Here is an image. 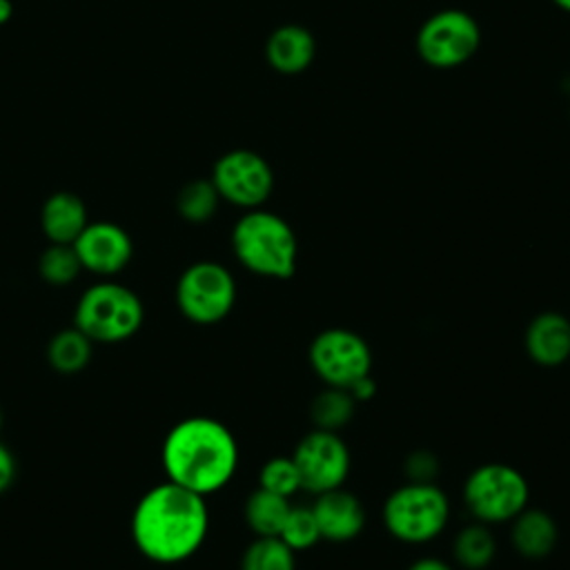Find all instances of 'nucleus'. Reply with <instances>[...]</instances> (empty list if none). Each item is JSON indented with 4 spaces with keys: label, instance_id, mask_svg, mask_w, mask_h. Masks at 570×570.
<instances>
[{
    "label": "nucleus",
    "instance_id": "nucleus-5",
    "mask_svg": "<svg viewBox=\"0 0 570 570\" xmlns=\"http://www.w3.org/2000/svg\"><path fill=\"white\" fill-rule=\"evenodd\" d=\"M450 517V503L434 483H416L396 488L385 505L383 521L392 537L405 543H423L443 532Z\"/></svg>",
    "mask_w": 570,
    "mask_h": 570
},
{
    "label": "nucleus",
    "instance_id": "nucleus-7",
    "mask_svg": "<svg viewBox=\"0 0 570 570\" xmlns=\"http://www.w3.org/2000/svg\"><path fill=\"white\" fill-rule=\"evenodd\" d=\"M528 497L530 490L525 476L505 463H485L476 468L463 485V501L481 523L514 519L528 508Z\"/></svg>",
    "mask_w": 570,
    "mask_h": 570
},
{
    "label": "nucleus",
    "instance_id": "nucleus-1",
    "mask_svg": "<svg viewBox=\"0 0 570 570\" xmlns=\"http://www.w3.org/2000/svg\"><path fill=\"white\" fill-rule=\"evenodd\" d=\"M209 530L205 497L163 481L149 488L131 512V539L142 557L174 566L196 554Z\"/></svg>",
    "mask_w": 570,
    "mask_h": 570
},
{
    "label": "nucleus",
    "instance_id": "nucleus-23",
    "mask_svg": "<svg viewBox=\"0 0 570 570\" xmlns=\"http://www.w3.org/2000/svg\"><path fill=\"white\" fill-rule=\"evenodd\" d=\"M220 196L212 180L198 178L187 183L176 198V209L187 223H207L218 209Z\"/></svg>",
    "mask_w": 570,
    "mask_h": 570
},
{
    "label": "nucleus",
    "instance_id": "nucleus-10",
    "mask_svg": "<svg viewBox=\"0 0 570 570\" xmlns=\"http://www.w3.org/2000/svg\"><path fill=\"white\" fill-rule=\"evenodd\" d=\"M309 363L327 387L347 390L354 381L370 374L372 352L363 336L345 327H330L316 334L309 345Z\"/></svg>",
    "mask_w": 570,
    "mask_h": 570
},
{
    "label": "nucleus",
    "instance_id": "nucleus-16",
    "mask_svg": "<svg viewBox=\"0 0 570 570\" xmlns=\"http://www.w3.org/2000/svg\"><path fill=\"white\" fill-rule=\"evenodd\" d=\"M87 223V207L71 191L51 194L40 212V227L49 243L73 245V240L80 236Z\"/></svg>",
    "mask_w": 570,
    "mask_h": 570
},
{
    "label": "nucleus",
    "instance_id": "nucleus-3",
    "mask_svg": "<svg viewBox=\"0 0 570 570\" xmlns=\"http://www.w3.org/2000/svg\"><path fill=\"white\" fill-rule=\"evenodd\" d=\"M238 263L267 278H289L296 269L298 240L285 218L267 209H247L232 229Z\"/></svg>",
    "mask_w": 570,
    "mask_h": 570
},
{
    "label": "nucleus",
    "instance_id": "nucleus-31",
    "mask_svg": "<svg viewBox=\"0 0 570 570\" xmlns=\"http://www.w3.org/2000/svg\"><path fill=\"white\" fill-rule=\"evenodd\" d=\"M13 13V4L11 0H0V24H4Z\"/></svg>",
    "mask_w": 570,
    "mask_h": 570
},
{
    "label": "nucleus",
    "instance_id": "nucleus-18",
    "mask_svg": "<svg viewBox=\"0 0 570 570\" xmlns=\"http://www.w3.org/2000/svg\"><path fill=\"white\" fill-rule=\"evenodd\" d=\"M94 354V341L76 325L56 332L47 345V361L60 374L82 372Z\"/></svg>",
    "mask_w": 570,
    "mask_h": 570
},
{
    "label": "nucleus",
    "instance_id": "nucleus-22",
    "mask_svg": "<svg viewBox=\"0 0 570 570\" xmlns=\"http://www.w3.org/2000/svg\"><path fill=\"white\" fill-rule=\"evenodd\" d=\"M356 401L343 387H327L312 401V421L318 430L336 432L347 425L354 414Z\"/></svg>",
    "mask_w": 570,
    "mask_h": 570
},
{
    "label": "nucleus",
    "instance_id": "nucleus-26",
    "mask_svg": "<svg viewBox=\"0 0 570 570\" xmlns=\"http://www.w3.org/2000/svg\"><path fill=\"white\" fill-rule=\"evenodd\" d=\"M258 483L261 488L289 499L296 490H301V474L292 456H274L261 468Z\"/></svg>",
    "mask_w": 570,
    "mask_h": 570
},
{
    "label": "nucleus",
    "instance_id": "nucleus-30",
    "mask_svg": "<svg viewBox=\"0 0 570 570\" xmlns=\"http://www.w3.org/2000/svg\"><path fill=\"white\" fill-rule=\"evenodd\" d=\"M407 570H452V568L436 557H423V559H416Z\"/></svg>",
    "mask_w": 570,
    "mask_h": 570
},
{
    "label": "nucleus",
    "instance_id": "nucleus-12",
    "mask_svg": "<svg viewBox=\"0 0 570 570\" xmlns=\"http://www.w3.org/2000/svg\"><path fill=\"white\" fill-rule=\"evenodd\" d=\"M73 249L82 269L96 276H114L122 272L134 256V243L129 234L109 220L87 223V227L73 240Z\"/></svg>",
    "mask_w": 570,
    "mask_h": 570
},
{
    "label": "nucleus",
    "instance_id": "nucleus-25",
    "mask_svg": "<svg viewBox=\"0 0 570 570\" xmlns=\"http://www.w3.org/2000/svg\"><path fill=\"white\" fill-rule=\"evenodd\" d=\"M278 539L285 546H289L294 552L312 548L321 539L318 523L314 519L312 508H307V505H292L287 517H285V523H283V528L278 532Z\"/></svg>",
    "mask_w": 570,
    "mask_h": 570
},
{
    "label": "nucleus",
    "instance_id": "nucleus-29",
    "mask_svg": "<svg viewBox=\"0 0 570 570\" xmlns=\"http://www.w3.org/2000/svg\"><path fill=\"white\" fill-rule=\"evenodd\" d=\"M347 392L352 394V399L358 403V401H370L374 394H376V383H374V379L370 376V374H365V376H361L358 381H354L350 387H347Z\"/></svg>",
    "mask_w": 570,
    "mask_h": 570
},
{
    "label": "nucleus",
    "instance_id": "nucleus-21",
    "mask_svg": "<svg viewBox=\"0 0 570 570\" xmlns=\"http://www.w3.org/2000/svg\"><path fill=\"white\" fill-rule=\"evenodd\" d=\"M294 554L278 537H256L240 557V570H296Z\"/></svg>",
    "mask_w": 570,
    "mask_h": 570
},
{
    "label": "nucleus",
    "instance_id": "nucleus-33",
    "mask_svg": "<svg viewBox=\"0 0 570 570\" xmlns=\"http://www.w3.org/2000/svg\"><path fill=\"white\" fill-rule=\"evenodd\" d=\"M0 430H2V410H0Z\"/></svg>",
    "mask_w": 570,
    "mask_h": 570
},
{
    "label": "nucleus",
    "instance_id": "nucleus-11",
    "mask_svg": "<svg viewBox=\"0 0 570 570\" xmlns=\"http://www.w3.org/2000/svg\"><path fill=\"white\" fill-rule=\"evenodd\" d=\"M301 488L314 494L341 488L350 472V450L345 441L330 430H314L305 434L292 454Z\"/></svg>",
    "mask_w": 570,
    "mask_h": 570
},
{
    "label": "nucleus",
    "instance_id": "nucleus-4",
    "mask_svg": "<svg viewBox=\"0 0 570 570\" xmlns=\"http://www.w3.org/2000/svg\"><path fill=\"white\" fill-rule=\"evenodd\" d=\"M145 321L140 296L116 281L89 285L73 309V325L94 343H120L131 338Z\"/></svg>",
    "mask_w": 570,
    "mask_h": 570
},
{
    "label": "nucleus",
    "instance_id": "nucleus-32",
    "mask_svg": "<svg viewBox=\"0 0 570 570\" xmlns=\"http://www.w3.org/2000/svg\"><path fill=\"white\" fill-rule=\"evenodd\" d=\"M561 11H566V13H570V0H552Z\"/></svg>",
    "mask_w": 570,
    "mask_h": 570
},
{
    "label": "nucleus",
    "instance_id": "nucleus-13",
    "mask_svg": "<svg viewBox=\"0 0 570 570\" xmlns=\"http://www.w3.org/2000/svg\"><path fill=\"white\" fill-rule=\"evenodd\" d=\"M312 512L318 523L321 539L350 541L358 537L365 525V512L361 501L343 488L316 494Z\"/></svg>",
    "mask_w": 570,
    "mask_h": 570
},
{
    "label": "nucleus",
    "instance_id": "nucleus-28",
    "mask_svg": "<svg viewBox=\"0 0 570 570\" xmlns=\"http://www.w3.org/2000/svg\"><path fill=\"white\" fill-rule=\"evenodd\" d=\"M18 474V465H16V456L13 452L0 441V494L7 492Z\"/></svg>",
    "mask_w": 570,
    "mask_h": 570
},
{
    "label": "nucleus",
    "instance_id": "nucleus-8",
    "mask_svg": "<svg viewBox=\"0 0 570 570\" xmlns=\"http://www.w3.org/2000/svg\"><path fill=\"white\" fill-rule=\"evenodd\" d=\"M234 303L236 281L220 263L198 261L178 276L176 305L191 323L214 325L232 312Z\"/></svg>",
    "mask_w": 570,
    "mask_h": 570
},
{
    "label": "nucleus",
    "instance_id": "nucleus-6",
    "mask_svg": "<svg viewBox=\"0 0 570 570\" xmlns=\"http://www.w3.org/2000/svg\"><path fill=\"white\" fill-rule=\"evenodd\" d=\"M481 45V29L472 13L463 9H441L425 18L416 31V53L434 69L465 65Z\"/></svg>",
    "mask_w": 570,
    "mask_h": 570
},
{
    "label": "nucleus",
    "instance_id": "nucleus-2",
    "mask_svg": "<svg viewBox=\"0 0 570 570\" xmlns=\"http://www.w3.org/2000/svg\"><path fill=\"white\" fill-rule=\"evenodd\" d=\"M160 463L167 481L207 497L232 481L238 465V445L220 421L187 416L165 434Z\"/></svg>",
    "mask_w": 570,
    "mask_h": 570
},
{
    "label": "nucleus",
    "instance_id": "nucleus-27",
    "mask_svg": "<svg viewBox=\"0 0 570 570\" xmlns=\"http://www.w3.org/2000/svg\"><path fill=\"white\" fill-rule=\"evenodd\" d=\"M436 470H439V461L434 459L432 452H425V450L412 452L405 461V472L410 481H416V483H432V476L436 474Z\"/></svg>",
    "mask_w": 570,
    "mask_h": 570
},
{
    "label": "nucleus",
    "instance_id": "nucleus-15",
    "mask_svg": "<svg viewBox=\"0 0 570 570\" xmlns=\"http://www.w3.org/2000/svg\"><path fill=\"white\" fill-rule=\"evenodd\" d=\"M525 352L537 365L557 367L570 356V321L559 312H541L525 330Z\"/></svg>",
    "mask_w": 570,
    "mask_h": 570
},
{
    "label": "nucleus",
    "instance_id": "nucleus-24",
    "mask_svg": "<svg viewBox=\"0 0 570 570\" xmlns=\"http://www.w3.org/2000/svg\"><path fill=\"white\" fill-rule=\"evenodd\" d=\"M38 272L45 283L62 287L78 278V274L82 272V265H80V258H78L73 245L49 243V247L40 254Z\"/></svg>",
    "mask_w": 570,
    "mask_h": 570
},
{
    "label": "nucleus",
    "instance_id": "nucleus-20",
    "mask_svg": "<svg viewBox=\"0 0 570 570\" xmlns=\"http://www.w3.org/2000/svg\"><path fill=\"white\" fill-rule=\"evenodd\" d=\"M452 552H454V559L459 561V566H463L468 570H481V568L490 566V561L494 559L497 543H494L492 532L483 523H474V525H465L463 530H459Z\"/></svg>",
    "mask_w": 570,
    "mask_h": 570
},
{
    "label": "nucleus",
    "instance_id": "nucleus-14",
    "mask_svg": "<svg viewBox=\"0 0 570 570\" xmlns=\"http://www.w3.org/2000/svg\"><path fill=\"white\" fill-rule=\"evenodd\" d=\"M316 56V40L312 31L303 24H281L276 27L265 42V58L267 65L283 73V76H296L303 73Z\"/></svg>",
    "mask_w": 570,
    "mask_h": 570
},
{
    "label": "nucleus",
    "instance_id": "nucleus-19",
    "mask_svg": "<svg viewBox=\"0 0 570 570\" xmlns=\"http://www.w3.org/2000/svg\"><path fill=\"white\" fill-rule=\"evenodd\" d=\"M289 508L287 497L258 485L245 501V521L256 537H278Z\"/></svg>",
    "mask_w": 570,
    "mask_h": 570
},
{
    "label": "nucleus",
    "instance_id": "nucleus-17",
    "mask_svg": "<svg viewBox=\"0 0 570 570\" xmlns=\"http://www.w3.org/2000/svg\"><path fill=\"white\" fill-rule=\"evenodd\" d=\"M557 523L554 519L537 508H523L514 517L512 525V546L521 557L541 559L552 552L557 543Z\"/></svg>",
    "mask_w": 570,
    "mask_h": 570
},
{
    "label": "nucleus",
    "instance_id": "nucleus-9",
    "mask_svg": "<svg viewBox=\"0 0 570 570\" xmlns=\"http://www.w3.org/2000/svg\"><path fill=\"white\" fill-rule=\"evenodd\" d=\"M220 196L243 209L261 207L274 189V171L269 163L252 149H232L223 154L209 178Z\"/></svg>",
    "mask_w": 570,
    "mask_h": 570
}]
</instances>
